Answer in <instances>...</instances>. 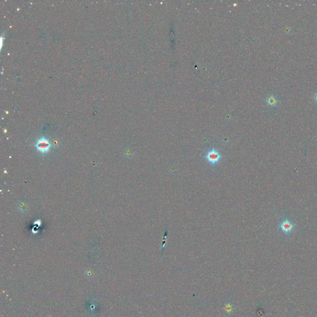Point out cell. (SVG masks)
Segmentation results:
<instances>
[{
    "label": "cell",
    "mask_w": 317,
    "mask_h": 317,
    "mask_svg": "<svg viewBox=\"0 0 317 317\" xmlns=\"http://www.w3.org/2000/svg\"><path fill=\"white\" fill-rule=\"evenodd\" d=\"M203 158L211 169H214L221 163L224 156L215 146H211L206 150Z\"/></svg>",
    "instance_id": "1"
},
{
    "label": "cell",
    "mask_w": 317,
    "mask_h": 317,
    "mask_svg": "<svg viewBox=\"0 0 317 317\" xmlns=\"http://www.w3.org/2000/svg\"><path fill=\"white\" fill-rule=\"evenodd\" d=\"M50 147L51 144L50 142L45 138L39 139L36 144V148L37 151L42 154L47 153L49 151Z\"/></svg>",
    "instance_id": "2"
},
{
    "label": "cell",
    "mask_w": 317,
    "mask_h": 317,
    "mask_svg": "<svg viewBox=\"0 0 317 317\" xmlns=\"http://www.w3.org/2000/svg\"><path fill=\"white\" fill-rule=\"evenodd\" d=\"M279 227L282 233L285 234H289L291 233L294 229V225L288 219L282 220L279 224Z\"/></svg>",
    "instance_id": "3"
},
{
    "label": "cell",
    "mask_w": 317,
    "mask_h": 317,
    "mask_svg": "<svg viewBox=\"0 0 317 317\" xmlns=\"http://www.w3.org/2000/svg\"><path fill=\"white\" fill-rule=\"evenodd\" d=\"M265 102L269 107L272 108V107H275L277 105L278 103L279 102V101L277 99V97L276 96L271 94L268 95V96L267 97V98L265 100Z\"/></svg>",
    "instance_id": "4"
},
{
    "label": "cell",
    "mask_w": 317,
    "mask_h": 317,
    "mask_svg": "<svg viewBox=\"0 0 317 317\" xmlns=\"http://www.w3.org/2000/svg\"><path fill=\"white\" fill-rule=\"evenodd\" d=\"M167 235H168V232L166 230L164 235V237H163V240H162V250L164 249V248L166 245L167 240Z\"/></svg>",
    "instance_id": "5"
},
{
    "label": "cell",
    "mask_w": 317,
    "mask_h": 317,
    "mask_svg": "<svg viewBox=\"0 0 317 317\" xmlns=\"http://www.w3.org/2000/svg\"><path fill=\"white\" fill-rule=\"evenodd\" d=\"M20 208H21L20 209L21 211H25V210H26V206L24 204H23V203L20 204Z\"/></svg>",
    "instance_id": "6"
},
{
    "label": "cell",
    "mask_w": 317,
    "mask_h": 317,
    "mask_svg": "<svg viewBox=\"0 0 317 317\" xmlns=\"http://www.w3.org/2000/svg\"><path fill=\"white\" fill-rule=\"evenodd\" d=\"M313 99L314 101V102L317 104V92H316L314 94H313Z\"/></svg>",
    "instance_id": "7"
}]
</instances>
